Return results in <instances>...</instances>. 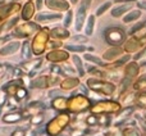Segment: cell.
<instances>
[{"label": "cell", "instance_id": "6da1fadb", "mask_svg": "<svg viewBox=\"0 0 146 136\" xmlns=\"http://www.w3.org/2000/svg\"><path fill=\"white\" fill-rule=\"evenodd\" d=\"M68 122H69L68 114H60L56 118H54L53 121H50V123L46 127V131L50 136H56L60 134V131L67 126Z\"/></svg>", "mask_w": 146, "mask_h": 136}, {"label": "cell", "instance_id": "7a4b0ae2", "mask_svg": "<svg viewBox=\"0 0 146 136\" xmlns=\"http://www.w3.org/2000/svg\"><path fill=\"white\" fill-rule=\"evenodd\" d=\"M46 41H48V31L46 30L40 31V32L35 36V39H33L32 49H33V53H35L36 55H40V54L44 53Z\"/></svg>", "mask_w": 146, "mask_h": 136}, {"label": "cell", "instance_id": "3957f363", "mask_svg": "<svg viewBox=\"0 0 146 136\" xmlns=\"http://www.w3.org/2000/svg\"><path fill=\"white\" fill-rule=\"evenodd\" d=\"M90 4H91V0H82L81 1L78 10H77V14H76V25H74L76 31L82 30V25L86 19V12H87Z\"/></svg>", "mask_w": 146, "mask_h": 136}, {"label": "cell", "instance_id": "277c9868", "mask_svg": "<svg viewBox=\"0 0 146 136\" xmlns=\"http://www.w3.org/2000/svg\"><path fill=\"white\" fill-rule=\"evenodd\" d=\"M126 39V33L121 28H109L106 31V41L110 45H118Z\"/></svg>", "mask_w": 146, "mask_h": 136}, {"label": "cell", "instance_id": "5b68a950", "mask_svg": "<svg viewBox=\"0 0 146 136\" xmlns=\"http://www.w3.org/2000/svg\"><path fill=\"white\" fill-rule=\"evenodd\" d=\"M88 107V100L86 99V96L77 95L73 96L69 101V109L73 112H82Z\"/></svg>", "mask_w": 146, "mask_h": 136}, {"label": "cell", "instance_id": "8992f818", "mask_svg": "<svg viewBox=\"0 0 146 136\" xmlns=\"http://www.w3.org/2000/svg\"><path fill=\"white\" fill-rule=\"evenodd\" d=\"M119 109V105L113 101H101L92 108L94 113H113Z\"/></svg>", "mask_w": 146, "mask_h": 136}, {"label": "cell", "instance_id": "52a82bcc", "mask_svg": "<svg viewBox=\"0 0 146 136\" xmlns=\"http://www.w3.org/2000/svg\"><path fill=\"white\" fill-rule=\"evenodd\" d=\"M88 85L98 91H103L104 94H111L115 90V86L108 82H103V81H95V80H88Z\"/></svg>", "mask_w": 146, "mask_h": 136}, {"label": "cell", "instance_id": "ba28073f", "mask_svg": "<svg viewBox=\"0 0 146 136\" xmlns=\"http://www.w3.org/2000/svg\"><path fill=\"white\" fill-rule=\"evenodd\" d=\"M36 28H37V26H36L35 23H26V25L18 27L17 30H15V32H17V36H22V37H23V36L31 35V33H32Z\"/></svg>", "mask_w": 146, "mask_h": 136}, {"label": "cell", "instance_id": "9c48e42d", "mask_svg": "<svg viewBox=\"0 0 146 136\" xmlns=\"http://www.w3.org/2000/svg\"><path fill=\"white\" fill-rule=\"evenodd\" d=\"M46 5L56 10H67L69 8V4L66 0H46Z\"/></svg>", "mask_w": 146, "mask_h": 136}, {"label": "cell", "instance_id": "30bf717a", "mask_svg": "<svg viewBox=\"0 0 146 136\" xmlns=\"http://www.w3.org/2000/svg\"><path fill=\"white\" fill-rule=\"evenodd\" d=\"M69 54L67 51H62V50H55V51H51V53L48 54V61L51 62H63L66 59H68Z\"/></svg>", "mask_w": 146, "mask_h": 136}, {"label": "cell", "instance_id": "8fae6325", "mask_svg": "<svg viewBox=\"0 0 146 136\" xmlns=\"http://www.w3.org/2000/svg\"><path fill=\"white\" fill-rule=\"evenodd\" d=\"M19 9V5L18 4H8L4 7H0V18H5L9 14H13V12H17Z\"/></svg>", "mask_w": 146, "mask_h": 136}, {"label": "cell", "instance_id": "7c38bea8", "mask_svg": "<svg viewBox=\"0 0 146 136\" xmlns=\"http://www.w3.org/2000/svg\"><path fill=\"white\" fill-rule=\"evenodd\" d=\"M21 44L18 41H14V43H10L8 45H5L3 49H0V55H9V54H13L19 49Z\"/></svg>", "mask_w": 146, "mask_h": 136}, {"label": "cell", "instance_id": "4fadbf2b", "mask_svg": "<svg viewBox=\"0 0 146 136\" xmlns=\"http://www.w3.org/2000/svg\"><path fill=\"white\" fill-rule=\"evenodd\" d=\"M122 54V49L121 48H111L109 49V50H106L105 53H104V59L105 61H113V59H115L118 55H121Z\"/></svg>", "mask_w": 146, "mask_h": 136}, {"label": "cell", "instance_id": "5bb4252c", "mask_svg": "<svg viewBox=\"0 0 146 136\" xmlns=\"http://www.w3.org/2000/svg\"><path fill=\"white\" fill-rule=\"evenodd\" d=\"M131 8H132V4H124V5H122V7H117L111 10V15H113L114 18H118V17H121L122 14L127 13Z\"/></svg>", "mask_w": 146, "mask_h": 136}, {"label": "cell", "instance_id": "9a60e30c", "mask_svg": "<svg viewBox=\"0 0 146 136\" xmlns=\"http://www.w3.org/2000/svg\"><path fill=\"white\" fill-rule=\"evenodd\" d=\"M33 13H35V5L32 4V3H27V4L25 5V8H23V19L28 21L31 17L33 15Z\"/></svg>", "mask_w": 146, "mask_h": 136}, {"label": "cell", "instance_id": "2e32d148", "mask_svg": "<svg viewBox=\"0 0 146 136\" xmlns=\"http://www.w3.org/2000/svg\"><path fill=\"white\" fill-rule=\"evenodd\" d=\"M3 119H4L5 123H15V122L22 119V114L17 113V112H15V113H8L3 117Z\"/></svg>", "mask_w": 146, "mask_h": 136}, {"label": "cell", "instance_id": "e0dca14e", "mask_svg": "<svg viewBox=\"0 0 146 136\" xmlns=\"http://www.w3.org/2000/svg\"><path fill=\"white\" fill-rule=\"evenodd\" d=\"M51 36L58 39H66L69 36V32L66 30V27H56L51 31Z\"/></svg>", "mask_w": 146, "mask_h": 136}, {"label": "cell", "instance_id": "ac0fdd59", "mask_svg": "<svg viewBox=\"0 0 146 136\" xmlns=\"http://www.w3.org/2000/svg\"><path fill=\"white\" fill-rule=\"evenodd\" d=\"M59 18H62L60 14H55V13H41V14H38L36 17V19L38 22H41V21H53V19H59Z\"/></svg>", "mask_w": 146, "mask_h": 136}, {"label": "cell", "instance_id": "d6986e66", "mask_svg": "<svg viewBox=\"0 0 146 136\" xmlns=\"http://www.w3.org/2000/svg\"><path fill=\"white\" fill-rule=\"evenodd\" d=\"M137 73H139V66L136 63H129L126 67V75L129 77H135V76H137Z\"/></svg>", "mask_w": 146, "mask_h": 136}, {"label": "cell", "instance_id": "ffe728a7", "mask_svg": "<svg viewBox=\"0 0 146 136\" xmlns=\"http://www.w3.org/2000/svg\"><path fill=\"white\" fill-rule=\"evenodd\" d=\"M94 27H95V15H90L87 19V25H86V35L87 36L92 35Z\"/></svg>", "mask_w": 146, "mask_h": 136}, {"label": "cell", "instance_id": "44dd1931", "mask_svg": "<svg viewBox=\"0 0 146 136\" xmlns=\"http://www.w3.org/2000/svg\"><path fill=\"white\" fill-rule=\"evenodd\" d=\"M77 85H78V80H77V78H67V80H64L63 82H62V87L67 89V90L76 87Z\"/></svg>", "mask_w": 146, "mask_h": 136}, {"label": "cell", "instance_id": "7402d4cb", "mask_svg": "<svg viewBox=\"0 0 146 136\" xmlns=\"http://www.w3.org/2000/svg\"><path fill=\"white\" fill-rule=\"evenodd\" d=\"M48 86V78L45 76H40L32 82V87H46Z\"/></svg>", "mask_w": 146, "mask_h": 136}, {"label": "cell", "instance_id": "603a6c76", "mask_svg": "<svg viewBox=\"0 0 146 136\" xmlns=\"http://www.w3.org/2000/svg\"><path fill=\"white\" fill-rule=\"evenodd\" d=\"M140 15H141V12H140V10H132L131 13H128V14H127L126 17L123 18V22L129 23V22H132V21L140 18Z\"/></svg>", "mask_w": 146, "mask_h": 136}, {"label": "cell", "instance_id": "cb8c5ba5", "mask_svg": "<svg viewBox=\"0 0 146 136\" xmlns=\"http://www.w3.org/2000/svg\"><path fill=\"white\" fill-rule=\"evenodd\" d=\"M53 105H54V108H56V109H64V108H66V105H67L66 98H63V96L56 98L55 100L53 101Z\"/></svg>", "mask_w": 146, "mask_h": 136}, {"label": "cell", "instance_id": "d4e9b609", "mask_svg": "<svg viewBox=\"0 0 146 136\" xmlns=\"http://www.w3.org/2000/svg\"><path fill=\"white\" fill-rule=\"evenodd\" d=\"M110 7H111V3H110V1H106V3H104L103 5H100V7L98 8V10H96V13H95V14L98 15V17H100V15H103L104 13H105L106 10H108Z\"/></svg>", "mask_w": 146, "mask_h": 136}, {"label": "cell", "instance_id": "484cf974", "mask_svg": "<svg viewBox=\"0 0 146 136\" xmlns=\"http://www.w3.org/2000/svg\"><path fill=\"white\" fill-rule=\"evenodd\" d=\"M66 48L71 51H78V53H82L86 50V48L83 45H72V44H67Z\"/></svg>", "mask_w": 146, "mask_h": 136}, {"label": "cell", "instance_id": "4316f807", "mask_svg": "<svg viewBox=\"0 0 146 136\" xmlns=\"http://www.w3.org/2000/svg\"><path fill=\"white\" fill-rule=\"evenodd\" d=\"M85 59H87V61H90V62H92V63L98 64V66H104V62L101 61V59L94 57L92 54H85Z\"/></svg>", "mask_w": 146, "mask_h": 136}, {"label": "cell", "instance_id": "83f0119b", "mask_svg": "<svg viewBox=\"0 0 146 136\" xmlns=\"http://www.w3.org/2000/svg\"><path fill=\"white\" fill-rule=\"evenodd\" d=\"M73 62H74V64H76V67H77V69H78V72H80V75H81V76L85 75V71H83V66H82V63H81V59L78 58L77 55L73 57Z\"/></svg>", "mask_w": 146, "mask_h": 136}, {"label": "cell", "instance_id": "f1b7e54d", "mask_svg": "<svg viewBox=\"0 0 146 136\" xmlns=\"http://www.w3.org/2000/svg\"><path fill=\"white\" fill-rule=\"evenodd\" d=\"M127 45H131V46H127L126 48L127 51H133V50H136V49H139L140 43L137 40H129L128 43H127Z\"/></svg>", "mask_w": 146, "mask_h": 136}, {"label": "cell", "instance_id": "f546056e", "mask_svg": "<svg viewBox=\"0 0 146 136\" xmlns=\"http://www.w3.org/2000/svg\"><path fill=\"white\" fill-rule=\"evenodd\" d=\"M22 55H23V58H26V59L31 58V53H30V44H28V41H25V44H23V51H22Z\"/></svg>", "mask_w": 146, "mask_h": 136}, {"label": "cell", "instance_id": "4dcf8cb0", "mask_svg": "<svg viewBox=\"0 0 146 136\" xmlns=\"http://www.w3.org/2000/svg\"><path fill=\"white\" fill-rule=\"evenodd\" d=\"M17 21H18V18L17 17H14V18H12V19L9 21V22L7 23V26H3L1 28H0V31H7V30H9V28H12L13 26L17 23Z\"/></svg>", "mask_w": 146, "mask_h": 136}, {"label": "cell", "instance_id": "1f68e13d", "mask_svg": "<svg viewBox=\"0 0 146 136\" xmlns=\"http://www.w3.org/2000/svg\"><path fill=\"white\" fill-rule=\"evenodd\" d=\"M72 14H73V13L71 12V10H68V13H67L66 18H64V26H66V27H68V26L71 25V21H72Z\"/></svg>", "mask_w": 146, "mask_h": 136}, {"label": "cell", "instance_id": "d6a6232c", "mask_svg": "<svg viewBox=\"0 0 146 136\" xmlns=\"http://www.w3.org/2000/svg\"><path fill=\"white\" fill-rule=\"evenodd\" d=\"M128 59H129V55H124V57H123V58H121V59H119V61H117V62H115V64H114V66H115V67H119V66H123V64H124V63H126V62H127V61H128Z\"/></svg>", "mask_w": 146, "mask_h": 136}, {"label": "cell", "instance_id": "836d02e7", "mask_svg": "<svg viewBox=\"0 0 146 136\" xmlns=\"http://www.w3.org/2000/svg\"><path fill=\"white\" fill-rule=\"evenodd\" d=\"M17 96L19 99H22V98H26V95H27V93H26V90L25 89H22V87H18V90H17Z\"/></svg>", "mask_w": 146, "mask_h": 136}, {"label": "cell", "instance_id": "e575fe53", "mask_svg": "<svg viewBox=\"0 0 146 136\" xmlns=\"http://www.w3.org/2000/svg\"><path fill=\"white\" fill-rule=\"evenodd\" d=\"M42 119H44L42 116H33L32 119H31V122H32L33 125H38L40 122H42Z\"/></svg>", "mask_w": 146, "mask_h": 136}, {"label": "cell", "instance_id": "d590c367", "mask_svg": "<svg viewBox=\"0 0 146 136\" xmlns=\"http://www.w3.org/2000/svg\"><path fill=\"white\" fill-rule=\"evenodd\" d=\"M124 136H140V134L137 132V130H126Z\"/></svg>", "mask_w": 146, "mask_h": 136}, {"label": "cell", "instance_id": "8d00e7d4", "mask_svg": "<svg viewBox=\"0 0 146 136\" xmlns=\"http://www.w3.org/2000/svg\"><path fill=\"white\" fill-rule=\"evenodd\" d=\"M58 96V98H60V96H63V91H60V90H53V91H50L49 93V96Z\"/></svg>", "mask_w": 146, "mask_h": 136}, {"label": "cell", "instance_id": "74e56055", "mask_svg": "<svg viewBox=\"0 0 146 136\" xmlns=\"http://www.w3.org/2000/svg\"><path fill=\"white\" fill-rule=\"evenodd\" d=\"M128 85H129V78L127 80V78H124L123 80V82H122V89H121V93H123L124 90H126V87H128Z\"/></svg>", "mask_w": 146, "mask_h": 136}, {"label": "cell", "instance_id": "f35d334b", "mask_svg": "<svg viewBox=\"0 0 146 136\" xmlns=\"http://www.w3.org/2000/svg\"><path fill=\"white\" fill-rule=\"evenodd\" d=\"M12 136H25V130H22V129L15 130V131L12 134Z\"/></svg>", "mask_w": 146, "mask_h": 136}, {"label": "cell", "instance_id": "ab89813d", "mask_svg": "<svg viewBox=\"0 0 146 136\" xmlns=\"http://www.w3.org/2000/svg\"><path fill=\"white\" fill-rule=\"evenodd\" d=\"M145 54H146V48H145L142 51H140V53H137L136 55H135V59H136V61H137V59H141L142 57H145Z\"/></svg>", "mask_w": 146, "mask_h": 136}, {"label": "cell", "instance_id": "60d3db41", "mask_svg": "<svg viewBox=\"0 0 146 136\" xmlns=\"http://www.w3.org/2000/svg\"><path fill=\"white\" fill-rule=\"evenodd\" d=\"M72 40H74V41H86V37L85 36H73L72 37Z\"/></svg>", "mask_w": 146, "mask_h": 136}, {"label": "cell", "instance_id": "b9f144b4", "mask_svg": "<svg viewBox=\"0 0 146 136\" xmlns=\"http://www.w3.org/2000/svg\"><path fill=\"white\" fill-rule=\"evenodd\" d=\"M10 37H12V36H10V35L5 36V37H0V45H1V44H4V43H5V41H8V40H9V39H10Z\"/></svg>", "mask_w": 146, "mask_h": 136}, {"label": "cell", "instance_id": "7bdbcfd3", "mask_svg": "<svg viewBox=\"0 0 146 136\" xmlns=\"http://www.w3.org/2000/svg\"><path fill=\"white\" fill-rule=\"evenodd\" d=\"M4 101H5V94L1 91V93H0V105H1Z\"/></svg>", "mask_w": 146, "mask_h": 136}, {"label": "cell", "instance_id": "ee69618b", "mask_svg": "<svg viewBox=\"0 0 146 136\" xmlns=\"http://www.w3.org/2000/svg\"><path fill=\"white\" fill-rule=\"evenodd\" d=\"M36 3H37V4H36V7H37L38 9H40L41 5H42V0H36Z\"/></svg>", "mask_w": 146, "mask_h": 136}, {"label": "cell", "instance_id": "f6af8a7d", "mask_svg": "<svg viewBox=\"0 0 146 136\" xmlns=\"http://www.w3.org/2000/svg\"><path fill=\"white\" fill-rule=\"evenodd\" d=\"M64 71H67L68 73H74V71H73L72 68H69V67H64Z\"/></svg>", "mask_w": 146, "mask_h": 136}, {"label": "cell", "instance_id": "bcb514c9", "mask_svg": "<svg viewBox=\"0 0 146 136\" xmlns=\"http://www.w3.org/2000/svg\"><path fill=\"white\" fill-rule=\"evenodd\" d=\"M94 122H96V118H88L87 119V123H94Z\"/></svg>", "mask_w": 146, "mask_h": 136}, {"label": "cell", "instance_id": "7dc6e473", "mask_svg": "<svg viewBox=\"0 0 146 136\" xmlns=\"http://www.w3.org/2000/svg\"><path fill=\"white\" fill-rule=\"evenodd\" d=\"M27 136H36V132L35 131H28L27 132Z\"/></svg>", "mask_w": 146, "mask_h": 136}, {"label": "cell", "instance_id": "c3c4849f", "mask_svg": "<svg viewBox=\"0 0 146 136\" xmlns=\"http://www.w3.org/2000/svg\"><path fill=\"white\" fill-rule=\"evenodd\" d=\"M139 5H140V7H144L145 9H146V1H144V3H140Z\"/></svg>", "mask_w": 146, "mask_h": 136}, {"label": "cell", "instance_id": "681fc988", "mask_svg": "<svg viewBox=\"0 0 146 136\" xmlns=\"http://www.w3.org/2000/svg\"><path fill=\"white\" fill-rule=\"evenodd\" d=\"M140 80H141V81H144V82H146V75H144V77H141V78H140Z\"/></svg>", "mask_w": 146, "mask_h": 136}, {"label": "cell", "instance_id": "f907efd6", "mask_svg": "<svg viewBox=\"0 0 146 136\" xmlns=\"http://www.w3.org/2000/svg\"><path fill=\"white\" fill-rule=\"evenodd\" d=\"M71 1L73 3V4H76V3H77V1H78V0H71Z\"/></svg>", "mask_w": 146, "mask_h": 136}, {"label": "cell", "instance_id": "816d5d0a", "mask_svg": "<svg viewBox=\"0 0 146 136\" xmlns=\"http://www.w3.org/2000/svg\"><path fill=\"white\" fill-rule=\"evenodd\" d=\"M144 66H145V67H146V63H144Z\"/></svg>", "mask_w": 146, "mask_h": 136}, {"label": "cell", "instance_id": "f5cc1de1", "mask_svg": "<svg viewBox=\"0 0 146 136\" xmlns=\"http://www.w3.org/2000/svg\"><path fill=\"white\" fill-rule=\"evenodd\" d=\"M0 112H1V108H0Z\"/></svg>", "mask_w": 146, "mask_h": 136}]
</instances>
